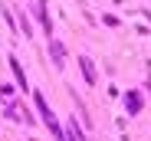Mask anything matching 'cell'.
Masks as SVG:
<instances>
[{"label": "cell", "instance_id": "7a4b0ae2", "mask_svg": "<svg viewBox=\"0 0 151 141\" xmlns=\"http://www.w3.org/2000/svg\"><path fill=\"white\" fill-rule=\"evenodd\" d=\"M36 20L43 23V33H53V23H49V13H46V0H36Z\"/></svg>", "mask_w": 151, "mask_h": 141}, {"label": "cell", "instance_id": "3957f363", "mask_svg": "<svg viewBox=\"0 0 151 141\" xmlns=\"http://www.w3.org/2000/svg\"><path fill=\"white\" fill-rule=\"evenodd\" d=\"M141 105H145V102H141L138 92H125V108H128L132 115H138V112H141Z\"/></svg>", "mask_w": 151, "mask_h": 141}, {"label": "cell", "instance_id": "5b68a950", "mask_svg": "<svg viewBox=\"0 0 151 141\" xmlns=\"http://www.w3.org/2000/svg\"><path fill=\"white\" fill-rule=\"evenodd\" d=\"M10 69H13V76H17V85H20L23 92H27V76H23V66H20L13 56H10Z\"/></svg>", "mask_w": 151, "mask_h": 141}, {"label": "cell", "instance_id": "52a82bcc", "mask_svg": "<svg viewBox=\"0 0 151 141\" xmlns=\"http://www.w3.org/2000/svg\"><path fill=\"white\" fill-rule=\"evenodd\" d=\"M66 141H86V138H82V131L76 128V122H69V128H66Z\"/></svg>", "mask_w": 151, "mask_h": 141}, {"label": "cell", "instance_id": "277c9868", "mask_svg": "<svg viewBox=\"0 0 151 141\" xmlns=\"http://www.w3.org/2000/svg\"><path fill=\"white\" fill-rule=\"evenodd\" d=\"M79 66H82V72H86V82H89V85H95L99 72H95V66H92V59H89V56H82V59H79Z\"/></svg>", "mask_w": 151, "mask_h": 141}, {"label": "cell", "instance_id": "6da1fadb", "mask_svg": "<svg viewBox=\"0 0 151 141\" xmlns=\"http://www.w3.org/2000/svg\"><path fill=\"white\" fill-rule=\"evenodd\" d=\"M33 99H36V108H40V115H43V122H46V128L53 131V135H56L59 141H66V131H63V125L56 122V115H53V108L46 105V99H43V92H36Z\"/></svg>", "mask_w": 151, "mask_h": 141}, {"label": "cell", "instance_id": "8992f818", "mask_svg": "<svg viewBox=\"0 0 151 141\" xmlns=\"http://www.w3.org/2000/svg\"><path fill=\"white\" fill-rule=\"evenodd\" d=\"M49 53H53V62H56V66L63 69V62H66V59H63V43H56V39H49Z\"/></svg>", "mask_w": 151, "mask_h": 141}]
</instances>
